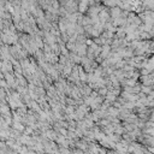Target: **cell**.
Returning <instances> with one entry per match:
<instances>
[{
	"label": "cell",
	"mask_w": 154,
	"mask_h": 154,
	"mask_svg": "<svg viewBox=\"0 0 154 154\" xmlns=\"http://www.w3.org/2000/svg\"><path fill=\"white\" fill-rule=\"evenodd\" d=\"M89 5H90V2H89L88 0L79 1V2H78V12L82 13V14H87V12H88V10H89V7H90Z\"/></svg>",
	"instance_id": "6da1fadb"
},
{
	"label": "cell",
	"mask_w": 154,
	"mask_h": 154,
	"mask_svg": "<svg viewBox=\"0 0 154 154\" xmlns=\"http://www.w3.org/2000/svg\"><path fill=\"white\" fill-rule=\"evenodd\" d=\"M122 12H123V10H122V8L119 7V6L109 8V14H111V19H112V20H114V19L119 18V17L122 16Z\"/></svg>",
	"instance_id": "7a4b0ae2"
},
{
	"label": "cell",
	"mask_w": 154,
	"mask_h": 154,
	"mask_svg": "<svg viewBox=\"0 0 154 154\" xmlns=\"http://www.w3.org/2000/svg\"><path fill=\"white\" fill-rule=\"evenodd\" d=\"M78 72H79V81H81V83L87 84V83H88V79H89V76H88V73L84 71V69H83L81 65H79Z\"/></svg>",
	"instance_id": "3957f363"
},
{
	"label": "cell",
	"mask_w": 154,
	"mask_h": 154,
	"mask_svg": "<svg viewBox=\"0 0 154 154\" xmlns=\"http://www.w3.org/2000/svg\"><path fill=\"white\" fill-rule=\"evenodd\" d=\"M11 128L23 134V132L25 131L26 125H24V124H23V123H20V122H13V123H12V125H11Z\"/></svg>",
	"instance_id": "277c9868"
},
{
	"label": "cell",
	"mask_w": 154,
	"mask_h": 154,
	"mask_svg": "<svg viewBox=\"0 0 154 154\" xmlns=\"http://www.w3.org/2000/svg\"><path fill=\"white\" fill-rule=\"evenodd\" d=\"M108 102H111V103H114L116 101H117V99H118V95L114 93V90L112 89V90H108V94L106 95V97H105Z\"/></svg>",
	"instance_id": "5b68a950"
},
{
	"label": "cell",
	"mask_w": 154,
	"mask_h": 154,
	"mask_svg": "<svg viewBox=\"0 0 154 154\" xmlns=\"http://www.w3.org/2000/svg\"><path fill=\"white\" fill-rule=\"evenodd\" d=\"M0 112L1 114H11L12 113V109L11 107L8 106V103H1V107H0Z\"/></svg>",
	"instance_id": "8992f818"
}]
</instances>
